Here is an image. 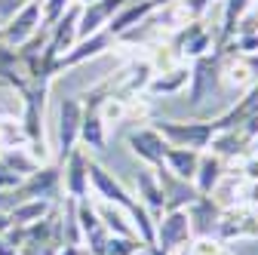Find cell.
I'll return each mask as SVG.
<instances>
[{
  "instance_id": "5bb4252c",
  "label": "cell",
  "mask_w": 258,
  "mask_h": 255,
  "mask_svg": "<svg viewBox=\"0 0 258 255\" xmlns=\"http://www.w3.org/2000/svg\"><path fill=\"white\" fill-rule=\"evenodd\" d=\"M190 80V65L187 61H178V65L166 68V71H157L148 86H145V95H151V99H160V95H175L187 86Z\"/></svg>"
},
{
  "instance_id": "7a4b0ae2",
  "label": "cell",
  "mask_w": 258,
  "mask_h": 255,
  "mask_svg": "<svg viewBox=\"0 0 258 255\" xmlns=\"http://www.w3.org/2000/svg\"><path fill=\"white\" fill-rule=\"evenodd\" d=\"M154 130L172 148H190V151H206L215 136L212 120H157Z\"/></svg>"
},
{
  "instance_id": "d4e9b609",
  "label": "cell",
  "mask_w": 258,
  "mask_h": 255,
  "mask_svg": "<svg viewBox=\"0 0 258 255\" xmlns=\"http://www.w3.org/2000/svg\"><path fill=\"white\" fill-rule=\"evenodd\" d=\"M10 228H13V221H10V212H7V209H0V237H4Z\"/></svg>"
},
{
  "instance_id": "4fadbf2b",
  "label": "cell",
  "mask_w": 258,
  "mask_h": 255,
  "mask_svg": "<svg viewBox=\"0 0 258 255\" xmlns=\"http://www.w3.org/2000/svg\"><path fill=\"white\" fill-rule=\"evenodd\" d=\"M221 206L203 194L197 203L187 206V221H190V237H215V228H218V218H221Z\"/></svg>"
},
{
  "instance_id": "6da1fadb",
  "label": "cell",
  "mask_w": 258,
  "mask_h": 255,
  "mask_svg": "<svg viewBox=\"0 0 258 255\" xmlns=\"http://www.w3.org/2000/svg\"><path fill=\"white\" fill-rule=\"evenodd\" d=\"M58 190H61V163H43L31 175H25L19 187L7 190V197H10L7 209L19 200H49V203H55Z\"/></svg>"
},
{
  "instance_id": "7c38bea8",
  "label": "cell",
  "mask_w": 258,
  "mask_h": 255,
  "mask_svg": "<svg viewBox=\"0 0 258 255\" xmlns=\"http://www.w3.org/2000/svg\"><path fill=\"white\" fill-rule=\"evenodd\" d=\"M126 145H129V151H133L139 160H142L145 166H151V169L163 166V157H166V148H169V142L160 136L154 126H145V130L129 133Z\"/></svg>"
},
{
  "instance_id": "277c9868",
  "label": "cell",
  "mask_w": 258,
  "mask_h": 255,
  "mask_svg": "<svg viewBox=\"0 0 258 255\" xmlns=\"http://www.w3.org/2000/svg\"><path fill=\"white\" fill-rule=\"evenodd\" d=\"M169 46L175 49V55H178L181 61H194V58L212 52L215 34L206 28L203 19H194V22L181 25L178 31H172V34H169Z\"/></svg>"
},
{
  "instance_id": "e0dca14e",
  "label": "cell",
  "mask_w": 258,
  "mask_h": 255,
  "mask_svg": "<svg viewBox=\"0 0 258 255\" xmlns=\"http://www.w3.org/2000/svg\"><path fill=\"white\" fill-rule=\"evenodd\" d=\"M83 105V102H80ZM80 142L89 151H105L108 136H105V120L99 114V108H86L83 105V120H80Z\"/></svg>"
},
{
  "instance_id": "d6986e66",
  "label": "cell",
  "mask_w": 258,
  "mask_h": 255,
  "mask_svg": "<svg viewBox=\"0 0 258 255\" xmlns=\"http://www.w3.org/2000/svg\"><path fill=\"white\" fill-rule=\"evenodd\" d=\"M95 212H99V218H102V225L108 228V234H117V237H139L136 228H133V221H129V215H126L120 206L102 200V206L95 209Z\"/></svg>"
},
{
  "instance_id": "30bf717a",
  "label": "cell",
  "mask_w": 258,
  "mask_h": 255,
  "mask_svg": "<svg viewBox=\"0 0 258 255\" xmlns=\"http://www.w3.org/2000/svg\"><path fill=\"white\" fill-rule=\"evenodd\" d=\"M133 0H92V4L80 7V22H77V40L95 34V31H105L108 22Z\"/></svg>"
},
{
  "instance_id": "83f0119b",
  "label": "cell",
  "mask_w": 258,
  "mask_h": 255,
  "mask_svg": "<svg viewBox=\"0 0 258 255\" xmlns=\"http://www.w3.org/2000/svg\"><path fill=\"white\" fill-rule=\"evenodd\" d=\"M252 154H258V142H255V145H252Z\"/></svg>"
},
{
  "instance_id": "ac0fdd59",
  "label": "cell",
  "mask_w": 258,
  "mask_h": 255,
  "mask_svg": "<svg viewBox=\"0 0 258 255\" xmlns=\"http://www.w3.org/2000/svg\"><path fill=\"white\" fill-rule=\"evenodd\" d=\"M200 154L203 151H190V148H166V157H163V166L172 169L178 178H187L194 181V172H197V163H200Z\"/></svg>"
},
{
  "instance_id": "9c48e42d",
  "label": "cell",
  "mask_w": 258,
  "mask_h": 255,
  "mask_svg": "<svg viewBox=\"0 0 258 255\" xmlns=\"http://www.w3.org/2000/svg\"><path fill=\"white\" fill-rule=\"evenodd\" d=\"M80 120H83V105L80 99H61L58 105V163L68 157L77 142H80Z\"/></svg>"
},
{
  "instance_id": "9a60e30c",
  "label": "cell",
  "mask_w": 258,
  "mask_h": 255,
  "mask_svg": "<svg viewBox=\"0 0 258 255\" xmlns=\"http://www.w3.org/2000/svg\"><path fill=\"white\" fill-rule=\"evenodd\" d=\"M136 190H139V203L148 209V215L157 221L160 215H163V190H160V181H157V172L151 169V166H145V169H139V175H136Z\"/></svg>"
},
{
  "instance_id": "8992f818",
  "label": "cell",
  "mask_w": 258,
  "mask_h": 255,
  "mask_svg": "<svg viewBox=\"0 0 258 255\" xmlns=\"http://www.w3.org/2000/svg\"><path fill=\"white\" fill-rule=\"evenodd\" d=\"M157 181H160V190H163V212H172V209H187L190 203H197L203 194L197 190V184L187 181V178H178L172 169L166 166H157Z\"/></svg>"
},
{
  "instance_id": "5b68a950",
  "label": "cell",
  "mask_w": 258,
  "mask_h": 255,
  "mask_svg": "<svg viewBox=\"0 0 258 255\" xmlns=\"http://www.w3.org/2000/svg\"><path fill=\"white\" fill-rule=\"evenodd\" d=\"M258 237V206H231L224 209L215 228L218 243H234V240H255Z\"/></svg>"
},
{
  "instance_id": "3957f363",
  "label": "cell",
  "mask_w": 258,
  "mask_h": 255,
  "mask_svg": "<svg viewBox=\"0 0 258 255\" xmlns=\"http://www.w3.org/2000/svg\"><path fill=\"white\" fill-rule=\"evenodd\" d=\"M43 28V13H40V0H25V4L7 19V25H0V40L7 46L19 49Z\"/></svg>"
},
{
  "instance_id": "4316f807",
  "label": "cell",
  "mask_w": 258,
  "mask_h": 255,
  "mask_svg": "<svg viewBox=\"0 0 258 255\" xmlns=\"http://www.w3.org/2000/svg\"><path fill=\"white\" fill-rule=\"evenodd\" d=\"M74 4H80V7H83V4H92V0H74Z\"/></svg>"
},
{
  "instance_id": "cb8c5ba5",
  "label": "cell",
  "mask_w": 258,
  "mask_h": 255,
  "mask_svg": "<svg viewBox=\"0 0 258 255\" xmlns=\"http://www.w3.org/2000/svg\"><path fill=\"white\" fill-rule=\"evenodd\" d=\"M55 255H89V249L83 243H61V249Z\"/></svg>"
},
{
  "instance_id": "8fae6325",
  "label": "cell",
  "mask_w": 258,
  "mask_h": 255,
  "mask_svg": "<svg viewBox=\"0 0 258 255\" xmlns=\"http://www.w3.org/2000/svg\"><path fill=\"white\" fill-rule=\"evenodd\" d=\"M61 166H64L61 184H64L68 200H86L89 197V157H86V151L83 148H74L61 160Z\"/></svg>"
},
{
  "instance_id": "44dd1931",
  "label": "cell",
  "mask_w": 258,
  "mask_h": 255,
  "mask_svg": "<svg viewBox=\"0 0 258 255\" xmlns=\"http://www.w3.org/2000/svg\"><path fill=\"white\" fill-rule=\"evenodd\" d=\"M145 249H148V246H145L139 237H117V234H111L102 255H142Z\"/></svg>"
},
{
  "instance_id": "484cf974",
  "label": "cell",
  "mask_w": 258,
  "mask_h": 255,
  "mask_svg": "<svg viewBox=\"0 0 258 255\" xmlns=\"http://www.w3.org/2000/svg\"><path fill=\"white\" fill-rule=\"evenodd\" d=\"M4 197H7V190H0V209H4Z\"/></svg>"
},
{
  "instance_id": "7402d4cb",
  "label": "cell",
  "mask_w": 258,
  "mask_h": 255,
  "mask_svg": "<svg viewBox=\"0 0 258 255\" xmlns=\"http://www.w3.org/2000/svg\"><path fill=\"white\" fill-rule=\"evenodd\" d=\"M237 166H240V178H246V181H258V154H243V157H237V160H234Z\"/></svg>"
},
{
  "instance_id": "ffe728a7",
  "label": "cell",
  "mask_w": 258,
  "mask_h": 255,
  "mask_svg": "<svg viewBox=\"0 0 258 255\" xmlns=\"http://www.w3.org/2000/svg\"><path fill=\"white\" fill-rule=\"evenodd\" d=\"M49 209H52L49 200H19V203H13L7 212H10V221H13V225H31V221H40Z\"/></svg>"
},
{
  "instance_id": "2e32d148",
  "label": "cell",
  "mask_w": 258,
  "mask_h": 255,
  "mask_svg": "<svg viewBox=\"0 0 258 255\" xmlns=\"http://www.w3.org/2000/svg\"><path fill=\"white\" fill-rule=\"evenodd\" d=\"M224 172H228V160H221V157L212 154V151H203L200 163H197V172H194V184H197L200 194H212V187L221 181Z\"/></svg>"
},
{
  "instance_id": "f1b7e54d",
  "label": "cell",
  "mask_w": 258,
  "mask_h": 255,
  "mask_svg": "<svg viewBox=\"0 0 258 255\" xmlns=\"http://www.w3.org/2000/svg\"><path fill=\"white\" fill-rule=\"evenodd\" d=\"M221 255H231V252H228V249H221Z\"/></svg>"
},
{
  "instance_id": "ba28073f",
  "label": "cell",
  "mask_w": 258,
  "mask_h": 255,
  "mask_svg": "<svg viewBox=\"0 0 258 255\" xmlns=\"http://www.w3.org/2000/svg\"><path fill=\"white\" fill-rule=\"evenodd\" d=\"M221 83V74H218V52H209V55H200L190 61V105H203V99L218 89Z\"/></svg>"
},
{
  "instance_id": "52a82bcc",
  "label": "cell",
  "mask_w": 258,
  "mask_h": 255,
  "mask_svg": "<svg viewBox=\"0 0 258 255\" xmlns=\"http://www.w3.org/2000/svg\"><path fill=\"white\" fill-rule=\"evenodd\" d=\"M117 46V37L111 34V31H95V34H89V37H83V40H77L64 55H58L55 58V71H64V68H77V65H83V61H89V58H99V55H105L108 49H114Z\"/></svg>"
},
{
  "instance_id": "603a6c76",
  "label": "cell",
  "mask_w": 258,
  "mask_h": 255,
  "mask_svg": "<svg viewBox=\"0 0 258 255\" xmlns=\"http://www.w3.org/2000/svg\"><path fill=\"white\" fill-rule=\"evenodd\" d=\"M181 4H184V10H187L190 19H203V13L212 7V0H181Z\"/></svg>"
}]
</instances>
